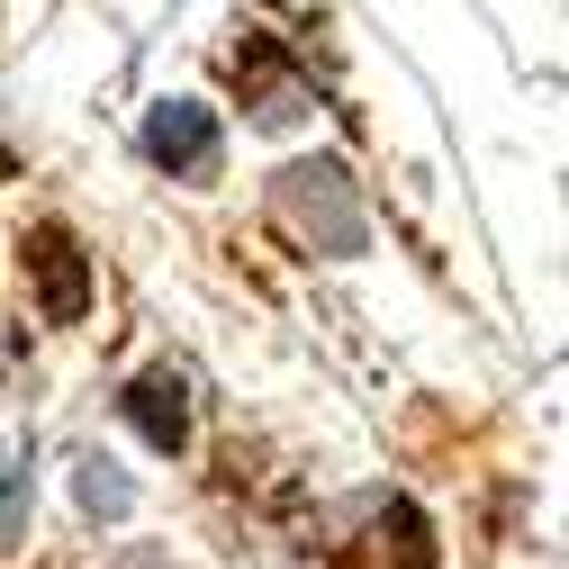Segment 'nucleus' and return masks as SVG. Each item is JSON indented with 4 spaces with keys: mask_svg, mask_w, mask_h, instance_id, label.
Segmentation results:
<instances>
[{
    "mask_svg": "<svg viewBox=\"0 0 569 569\" xmlns=\"http://www.w3.org/2000/svg\"><path fill=\"white\" fill-rule=\"evenodd\" d=\"M280 208H290V227L317 244V253H362V208H352V181L335 163H290L280 172Z\"/></svg>",
    "mask_w": 569,
    "mask_h": 569,
    "instance_id": "nucleus-1",
    "label": "nucleus"
},
{
    "mask_svg": "<svg viewBox=\"0 0 569 569\" xmlns=\"http://www.w3.org/2000/svg\"><path fill=\"white\" fill-rule=\"evenodd\" d=\"M146 146H154V163H172V172H218V127H208V109H190V100L154 109Z\"/></svg>",
    "mask_w": 569,
    "mask_h": 569,
    "instance_id": "nucleus-2",
    "label": "nucleus"
},
{
    "mask_svg": "<svg viewBox=\"0 0 569 569\" xmlns=\"http://www.w3.org/2000/svg\"><path fill=\"white\" fill-rule=\"evenodd\" d=\"M37 271H46V317H82V253L63 227L37 236Z\"/></svg>",
    "mask_w": 569,
    "mask_h": 569,
    "instance_id": "nucleus-3",
    "label": "nucleus"
},
{
    "mask_svg": "<svg viewBox=\"0 0 569 569\" xmlns=\"http://www.w3.org/2000/svg\"><path fill=\"white\" fill-rule=\"evenodd\" d=\"M127 416L146 425L154 452H172V443H181V380H136V389H127Z\"/></svg>",
    "mask_w": 569,
    "mask_h": 569,
    "instance_id": "nucleus-4",
    "label": "nucleus"
},
{
    "mask_svg": "<svg viewBox=\"0 0 569 569\" xmlns=\"http://www.w3.org/2000/svg\"><path fill=\"white\" fill-rule=\"evenodd\" d=\"M82 507H91V516H118V507H127V479H118L109 461H91V470H82Z\"/></svg>",
    "mask_w": 569,
    "mask_h": 569,
    "instance_id": "nucleus-5",
    "label": "nucleus"
},
{
    "mask_svg": "<svg viewBox=\"0 0 569 569\" xmlns=\"http://www.w3.org/2000/svg\"><path fill=\"white\" fill-rule=\"evenodd\" d=\"M19 507H28V479H19V470H0V542L19 533Z\"/></svg>",
    "mask_w": 569,
    "mask_h": 569,
    "instance_id": "nucleus-6",
    "label": "nucleus"
}]
</instances>
